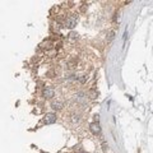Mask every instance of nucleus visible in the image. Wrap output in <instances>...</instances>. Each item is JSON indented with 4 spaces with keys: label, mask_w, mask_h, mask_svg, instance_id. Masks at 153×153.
<instances>
[{
    "label": "nucleus",
    "mask_w": 153,
    "mask_h": 153,
    "mask_svg": "<svg viewBox=\"0 0 153 153\" xmlns=\"http://www.w3.org/2000/svg\"><path fill=\"white\" fill-rule=\"evenodd\" d=\"M76 23H78V16H75V14H71V16H69L68 18L65 19L64 26L66 28H69V30H73V28L76 26Z\"/></svg>",
    "instance_id": "f257e3e1"
},
{
    "label": "nucleus",
    "mask_w": 153,
    "mask_h": 153,
    "mask_svg": "<svg viewBox=\"0 0 153 153\" xmlns=\"http://www.w3.org/2000/svg\"><path fill=\"white\" fill-rule=\"evenodd\" d=\"M56 115L54 112H49V114H46L45 116H44V123L46 124V125H50V124H54L56 123Z\"/></svg>",
    "instance_id": "f03ea898"
},
{
    "label": "nucleus",
    "mask_w": 153,
    "mask_h": 153,
    "mask_svg": "<svg viewBox=\"0 0 153 153\" xmlns=\"http://www.w3.org/2000/svg\"><path fill=\"white\" fill-rule=\"evenodd\" d=\"M75 102L76 103H80V105H84L85 102H87V97H85V94L83 92H79L75 94Z\"/></svg>",
    "instance_id": "7ed1b4c3"
},
{
    "label": "nucleus",
    "mask_w": 153,
    "mask_h": 153,
    "mask_svg": "<svg viewBox=\"0 0 153 153\" xmlns=\"http://www.w3.org/2000/svg\"><path fill=\"white\" fill-rule=\"evenodd\" d=\"M44 97L51 100L52 97H55V89L51 88V87H46L44 89Z\"/></svg>",
    "instance_id": "20e7f679"
},
{
    "label": "nucleus",
    "mask_w": 153,
    "mask_h": 153,
    "mask_svg": "<svg viewBox=\"0 0 153 153\" xmlns=\"http://www.w3.org/2000/svg\"><path fill=\"white\" fill-rule=\"evenodd\" d=\"M64 107V103L59 101V100H56V101H52L51 102V108L52 110H56V111H59V110H61Z\"/></svg>",
    "instance_id": "39448f33"
},
{
    "label": "nucleus",
    "mask_w": 153,
    "mask_h": 153,
    "mask_svg": "<svg viewBox=\"0 0 153 153\" xmlns=\"http://www.w3.org/2000/svg\"><path fill=\"white\" fill-rule=\"evenodd\" d=\"M89 129H91V131H92L93 134H96V135L101 133V129H100L98 123H92V124L89 125Z\"/></svg>",
    "instance_id": "423d86ee"
},
{
    "label": "nucleus",
    "mask_w": 153,
    "mask_h": 153,
    "mask_svg": "<svg viewBox=\"0 0 153 153\" xmlns=\"http://www.w3.org/2000/svg\"><path fill=\"white\" fill-rule=\"evenodd\" d=\"M80 114H76V112H74V114H71V123L73 124H78V123H80Z\"/></svg>",
    "instance_id": "0eeeda50"
},
{
    "label": "nucleus",
    "mask_w": 153,
    "mask_h": 153,
    "mask_svg": "<svg viewBox=\"0 0 153 153\" xmlns=\"http://www.w3.org/2000/svg\"><path fill=\"white\" fill-rule=\"evenodd\" d=\"M68 38H69V41H75L76 38H78V33H75V32H70Z\"/></svg>",
    "instance_id": "6e6552de"
},
{
    "label": "nucleus",
    "mask_w": 153,
    "mask_h": 153,
    "mask_svg": "<svg viewBox=\"0 0 153 153\" xmlns=\"http://www.w3.org/2000/svg\"><path fill=\"white\" fill-rule=\"evenodd\" d=\"M87 79H88V75L84 74V75H82V78H79V82L80 83H85V80H87Z\"/></svg>",
    "instance_id": "1a4fd4ad"
},
{
    "label": "nucleus",
    "mask_w": 153,
    "mask_h": 153,
    "mask_svg": "<svg viewBox=\"0 0 153 153\" xmlns=\"http://www.w3.org/2000/svg\"><path fill=\"white\" fill-rule=\"evenodd\" d=\"M42 49H51V42H46L42 45Z\"/></svg>",
    "instance_id": "9d476101"
},
{
    "label": "nucleus",
    "mask_w": 153,
    "mask_h": 153,
    "mask_svg": "<svg viewBox=\"0 0 153 153\" xmlns=\"http://www.w3.org/2000/svg\"><path fill=\"white\" fill-rule=\"evenodd\" d=\"M114 35H115L114 32H110V35H108V41H111V40H112V38H114Z\"/></svg>",
    "instance_id": "9b49d317"
}]
</instances>
